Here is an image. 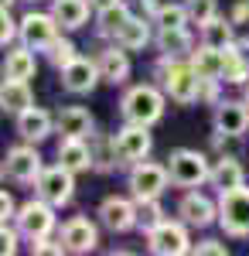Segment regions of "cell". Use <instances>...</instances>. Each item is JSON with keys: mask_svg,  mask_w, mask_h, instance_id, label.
I'll return each instance as SVG.
<instances>
[{"mask_svg": "<svg viewBox=\"0 0 249 256\" xmlns=\"http://www.w3.org/2000/svg\"><path fill=\"white\" fill-rule=\"evenodd\" d=\"M154 76L160 79V89L168 92V99L178 106H192L202 99V76L194 72V65L188 58H164L160 55Z\"/></svg>", "mask_w": 249, "mask_h": 256, "instance_id": "6da1fadb", "label": "cell"}, {"mask_svg": "<svg viewBox=\"0 0 249 256\" xmlns=\"http://www.w3.org/2000/svg\"><path fill=\"white\" fill-rule=\"evenodd\" d=\"M164 110H168V92L160 86H150V82L130 86L123 92V99H120V116H123V123L154 126V123L164 120Z\"/></svg>", "mask_w": 249, "mask_h": 256, "instance_id": "7a4b0ae2", "label": "cell"}, {"mask_svg": "<svg viewBox=\"0 0 249 256\" xmlns=\"http://www.w3.org/2000/svg\"><path fill=\"white\" fill-rule=\"evenodd\" d=\"M168 171H171V184L174 188H202L212 178V160L205 154H198L192 147H178L168 158Z\"/></svg>", "mask_w": 249, "mask_h": 256, "instance_id": "3957f363", "label": "cell"}, {"mask_svg": "<svg viewBox=\"0 0 249 256\" xmlns=\"http://www.w3.org/2000/svg\"><path fill=\"white\" fill-rule=\"evenodd\" d=\"M14 226L20 229V236L28 239V242L52 236V232H55V226H58L55 205H52V202H44L41 195H34L31 202H24V205L18 208V218H14Z\"/></svg>", "mask_w": 249, "mask_h": 256, "instance_id": "277c9868", "label": "cell"}, {"mask_svg": "<svg viewBox=\"0 0 249 256\" xmlns=\"http://www.w3.org/2000/svg\"><path fill=\"white\" fill-rule=\"evenodd\" d=\"M218 226L232 239L249 236V188H232L218 195Z\"/></svg>", "mask_w": 249, "mask_h": 256, "instance_id": "5b68a950", "label": "cell"}, {"mask_svg": "<svg viewBox=\"0 0 249 256\" xmlns=\"http://www.w3.org/2000/svg\"><path fill=\"white\" fill-rule=\"evenodd\" d=\"M126 184H130V195H134L136 202H150V198H160L164 192H168V184H171V171H168V164L136 160L134 168H130Z\"/></svg>", "mask_w": 249, "mask_h": 256, "instance_id": "8992f818", "label": "cell"}, {"mask_svg": "<svg viewBox=\"0 0 249 256\" xmlns=\"http://www.w3.org/2000/svg\"><path fill=\"white\" fill-rule=\"evenodd\" d=\"M4 178L7 181H14V184H34L44 171V160H41L38 147L34 144H18V147H10L7 150V158H4Z\"/></svg>", "mask_w": 249, "mask_h": 256, "instance_id": "52a82bcc", "label": "cell"}, {"mask_svg": "<svg viewBox=\"0 0 249 256\" xmlns=\"http://www.w3.org/2000/svg\"><path fill=\"white\" fill-rule=\"evenodd\" d=\"M58 38H62V24L55 20L52 10L48 14L31 10V14L20 18V44H28L31 52H48Z\"/></svg>", "mask_w": 249, "mask_h": 256, "instance_id": "ba28073f", "label": "cell"}, {"mask_svg": "<svg viewBox=\"0 0 249 256\" xmlns=\"http://www.w3.org/2000/svg\"><path fill=\"white\" fill-rule=\"evenodd\" d=\"M192 239H188V226L178 218V222H171V218H164L157 229H150L147 232V250H150L154 256H181V253H192Z\"/></svg>", "mask_w": 249, "mask_h": 256, "instance_id": "9c48e42d", "label": "cell"}, {"mask_svg": "<svg viewBox=\"0 0 249 256\" xmlns=\"http://www.w3.org/2000/svg\"><path fill=\"white\" fill-rule=\"evenodd\" d=\"M34 195H41L44 202H52L55 208H65L72 198H76V174L68 171V168H44L41 178L34 181Z\"/></svg>", "mask_w": 249, "mask_h": 256, "instance_id": "30bf717a", "label": "cell"}, {"mask_svg": "<svg viewBox=\"0 0 249 256\" xmlns=\"http://www.w3.org/2000/svg\"><path fill=\"white\" fill-rule=\"evenodd\" d=\"M154 147L150 126H140V123H123L116 130V154H120V168H134L136 160H147Z\"/></svg>", "mask_w": 249, "mask_h": 256, "instance_id": "8fae6325", "label": "cell"}, {"mask_svg": "<svg viewBox=\"0 0 249 256\" xmlns=\"http://www.w3.org/2000/svg\"><path fill=\"white\" fill-rule=\"evenodd\" d=\"M99 222H102V229H110V232H130L136 229V218H140V208H136V198H120V195H110L99 202Z\"/></svg>", "mask_w": 249, "mask_h": 256, "instance_id": "7c38bea8", "label": "cell"}, {"mask_svg": "<svg viewBox=\"0 0 249 256\" xmlns=\"http://www.w3.org/2000/svg\"><path fill=\"white\" fill-rule=\"evenodd\" d=\"M178 218L192 229H208L218 222V202H212L208 195H202L198 188H188L184 198L178 202Z\"/></svg>", "mask_w": 249, "mask_h": 256, "instance_id": "4fadbf2b", "label": "cell"}, {"mask_svg": "<svg viewBox=\"0 0 249 256\" xmlns=\"http://www.w3.org/2000/svg\"><path fill=\"white\" fill-rule=\"evenodd\" d=\"M58 76H62V89L72 92V96H89L99 82H102V76H99V62L86 58V55H78L76 62H68Z\"/></svg>", "mask_w": 249, "mask_h": 256, "instance_id": "5bb4252c", "label": "cell"}, {"mask_svg": "<svg viewBox=\"0 0 249 256\" xmlns=\"http://www.w3.org/2000/svg\"><path fill=\"white\" fill-rule=\"evenodd\" d=\"M58 239L65 242L68 253L86 256V253H92V250L99 246V229H96V222H92L89 216H72L65 226H62Z\"/></svg>", "mask_w": 249, "mask_h": 256, "instance_id": "9a60e30c", "label": "cell"}, {"mask_svg": "<svg viewBox=\"0 0 249 256\" xmlns=\"http://www.w3.org/2000/svg\"><path fill=\"white\" fill-rule=\"evenodd\" d=\"M215 130L218 134H232V137H242L249 130V106L242 99H222V102H215Z\"/></svg>", "mask_w": 249, "mask_h": 256, "instance_id": "2e32d148", "label": "cell"}, {"mask_svg": "<svg viewBox=\"0 0 249 256\" xmlns=\"http://www.w3.org/2000/svg\"><path fill=\"white\" fill-rule=\"evenodd\" d=\"M58 164L68 168L72 174L96 171V168H92V147H89V137H62V144H58Z\"/></svg>", "mask_w": 249, "mask_h": 256, "instance_id": "e0dca14e", "label": "cell"}, {"mask_svg": "<svg viewBox=\"0 0 249 256\" xmlns=\"http://www.w3.org/2000/svg\"><path fill=\"white\" fill-rule=\"evenodd\" d=\"M99 62V76L102 82H110V86H123V82L130 79V52L123 48V44H110V48H102L96 55Z\"/></svg>", "mask_w": 249, "mask_h": 256, "instance_id": "ac0fdd59", "label": "cell"}, {"mask_svg": "<svg viewBox=\"0 0 249 256\" xmlns=\"http://www.w3.org/2000/svg\"><path fill=\"white\" fill-rule=\"evenodd\" d=\"M55 134V116L48 113V110H41V106H31V110H24L18 116V137L28 140V144H41V140H48Z\"/></svg>", "mask_w": 249, "mask_h": 256, "instance_id": "d6986e66", "label": "cell"}, {"mask_svg": "<svg viewBox=\"0 0 249 256\" xmlns=\"http://www.w3.org/2000/svg\"><path fill=\"white\" fill-rule=\"evenodd\" d=\"M154 44L164 58H192L194 52V34L188 28H157Z\"/></svg>", "mask_w": 249, "mask_h": 256, "instance_id": "ffe728a7", "label": "cell"}, {"mask_svg": "<svg viewBox=\"0 0 249 256\" xmlns=\"http://www.w3.org/2000/svg\"><path fill=\"white\" fill-rule=\"evenodd\" d=\"M55 130L62 137H89L96 130V120L86 106H62L55 113Z\"/></svg>", "mask_w": 249, "mask_h": 256, "instance_id": "44dd1931", "label": "cell"}, {"mask_svg": "<svg viewBox=\"0 0 249 256\" xmlns=\"http://www.w3.org/2000/svg\"><path fill=\"white\" fill-rule=\"evenodd\" d=\"M154 28H157V24H154L147 14H144V18H140V14H130V20H126V24L120 28V34H116V44H123L126 52H144L154 41V34H157Z\"/></svg>", "mask_w": 249, "mask_h": 256, "instance_id": "7402d4cb", "label": "cell"}, {"mask_svg": "<svg viewBox=\"0 0 249 256\" xmlns=\"http://www.w3.org/2000/svg\"><path fill=\"white\" fill-rule=\"evenodd\" d=\"M208 184L222 195V192H232V188H242L246 184V168L239 164L236 154H226V158H218L212 164V178Z\"/></svg>", "mask_w": 249, "mask_h": 256, "instance_id": "603a6c76", "label": "cell"}, {"mask_svg": "<svg viewBox=\"0 0 249 256\" xmlns=\"http://www.w3.org/2000/svg\"><path fill=\"white\" fill-rule=\"evenodd\" d=\"M31 106H34V92H31L28 79H4V86H0V110L4 113L20 116Z\"/></svg>", "mask_w": 249, "mask_h": 256, "instance_id": "cb8c5ba5", "label": "cell"}, {"mask_svg": "<svg viewBox=\"0 0 249 256\" xmlns=\"http://www.w3.org/2000/svg\"><path fill=\"white\" fill-rule=\"evenodd\" d=\"M89 147H92V168L99 174H110L120 168V154H116V134H89Z\"/></svg>", "mask_w": 249, "mask_h": 256, "instance_id": "d4e9b609", "label": "cell"}, {"mask_svg": "<svg viewBox=\"0 0 249 256\" xmlns=\"http://www.w3.org/2000/svg\"><path fill=\"white\" fill-rule=\"evenodd\" d=\"M89 10L92 4L89 0H52V14L62 24V31H78L89 24Z\"/></svg>", "mask_w": 249, "mask_h": 256, "instance_id": "484cf974", "label": "cell"}, {"mask_svg": "<svg viewBox=\"0 0 249 256\" xmlns=\"http://www.w3.org/2000/svg\"><path fill=\"white\" fill-rule=\"evenodd\" d=\"M232 41H236V20L232 18H222V14H215L208 24H202L198 28V44H208V48H229Z\"/></svg>", "mask_w": 249, "mask_h": 256, "instance_id": "4316f807", "label": "cell"}, {"mask_svg": "<svg viewBox=\"0 0 249 256\" xmlns=\"http://www.w3.org/2000/svg\"><path fill=\"white\" fill-rule=\"evenodd\" d=\"M34 55L38 52H31L28 44L10 48L7 58H4V79H34V72H38V58Z\"/></svg>", "mask_w": 249, "mask_h": 256, "instance_id": "83f0119b", "label": "cell"}, {"mask_svg": "<svg viewBox=\"0 0 249 256\" xmlns=\"http://www.w3.org/2000/svg\"><path fill=\"white\" fill-rule=\"evenodd\" d=\"M130 20V7H126V0H120V4H110V7H102L96 10V34L106 41H116L120 34V28Z\"/></svg>", "mask_w": 249, "mask_h": 256, "instance_id": "f1b7e54d", "label": "cell"}, {"mask_svg": "<svg viewBox=\"0 0 249 256\" xmlns=\"http://www.w3.org/2000/svg\"><path fill=\"white\" fill-rule=\"evenodd\" d=\"M188 62L194 65V72H198L202 79H222V76H226V52H218V48L198 44Z\"/></svg>", "mask_w": 249, "mask_h": 256, "instance_id": "f546056e", "label": "cell"}, {"mask_svg": "<svg viewBox=\"0 0 249 256\" xmlns=\"http://www.w3.org/2000/svg\"><path fill=\"white\" fill-rule=\"evenodd\" d=\"M154 24H157V28H188V24H192L188 4H160L157 14H154Z\"/></svg>", "mask_w": 249, "mask_h": 256, "instance_id": "4dcf8cb0", "label": "cell"}, {"mask_svg": "<svg viewBox=\"0 0 249 256\" xmlns=\"http://www.w3.org/2000/svg\"><path fill=\"white\" fill-rule=\"evenodd\" d=\"M136 208H140V218H136V229L147 236L150 229H157L160 222H164V208H160V198H150V202H136Z\"/></svg>", "mask_w": 249, "mask_h": 256, "instance_id": "1f68e13d", "label": "cell"}, {"mask_svg": "<svg viewBox=\"0 0 249 256\" xmlns=\"http://www.w3.org/2000/svg\"><path fill=\"white\" fill-rule=\"evenodd\" d=\"M44 55H48V62H52L58 72H62V68H65L68 62H76V58H78V48L72 44V38H65V34H62V38H58L55 44H52V48L44 52Z\"/></svg>", "mask_w": 249, "mask_h": 256, "instance_id": "d6a6232c", "label": "cell"}, {"mask_svg": "<svg viewBox=\"0 0 249 256\" xmlns=\"http://www.w3.org/2000/svg\"><path fill=\"white\" fill-rule=\"evenodd\" d=\"M188 4V18H192V24H208L215 14H218V4L215 0H184Z\"/></svg>", "mask_w": 249, "mask_h": 256, "instance_id": "836d02e7", "label": "cell"}, {"mask_svg": "<svg viewBox=\"0 0 249 256\" xmlns=\"http://www.w3.org/2000/svg\"><path fill=\"white\" fill-rule=\"evenodd\" d=\"M20 41V20L10 18V7H4L0 10V44L7 48V44H14Z\"/></svg>", "mask_w": 249, "mask_h": 256, "instance_id": "e575fe53", "label": "cell"}, {"mask_svg": "<svg viewBox=\"0 0 249 256\" xmlns=\"http://www.w3.org/2000/svg\"><path fill=\"white\" fill-rule=\"evenodd\" d=\"M31 253H38V256H62V253H68V250H65V242H62V239H34V242H31Z\"/></svg>", "mask_w": 249, "mask_h": 256, "instance_id": "d590c367", "label": "cell"}, {"mask_svg": "<svg viewBox=\"0 0 249 256\" xmlns=\"http://www.w3.org/2000/svg\"><path fill=\"white\" fill-rule=\"evenodd\" d=\"M18 239H20V229L4 222V232H0V253H4V256H14V253H18Z\"/></svg>", "mask_w": 249, "mask_h": 256, "instance_id": "8d00e7d4", "label": "cell"}, {"mask_svg": "<svg viewBox=\"0 0 249 256\" xmlns=\"http://www.w3.org/2000/svg\"><path fill=\"white\" fill-rule=\"evenodd\" d=\"M192 253H202V256H229V246L222 242V239H202V242H194Z\"/></svg>", "mask_w": 249, "mask_h": 256, "instance_id": "74e56055", "label": "cell"}, {"mask_svg": "<svg viewBox=\"0 0 249 256\" xmlns=\"http://www.w3.org/2000/svg\"><path fill=\"white\" fill-rule=\"evenodd\" d=\"M18 208L20 205L14 202V195L4 188V192H0V218H4V222H14V218H18Z\"/></svg>", "mask_w": 249, "mask_h": 256, "instance_id": "f35d334b", "label": "cell"}, {"mask_svg": "<svg viewBox=\"0 0 249 256\" xmlns=\"http://www.w3.org/2000/svg\"><path fill=\"white\" fill-rule=\"evenodd\" d=\"M229 18L236 20V24H246V20H249V0H239V4H232Z\"/></svg>", "mask_w": 249, "mask_h": 256, "instance_id": "ab89813d", "label": "cell"}, {"mask_svg": "<svg viewBox=\"0 0 249 256\" xmlns=\"http://www.w3.org/2000/svg\"><path fill=\"white\" fill-rule=\"evenodd\" d=\"M236 52H239V55H242V62L249 65V34H246V38H236Z\"/></svg>", "mask_w": 249, "mask_h": 256, "instance_id": "60d3db41", "label": "cell"}, {"mask_svg": "<svg viewBox=\"0 0 249 256\" xmlns=\"http://www.w3.org/2000/svg\"><path fill=\"white\" fill-rule=\"evenodd\" d=\"M140 7H144V14L154 20V14H157V7H160V4H157V0H140Z\"/></svg>", "mask_w": 249, "mask_h": 256, "instance_id": "b9f144b4", "label": "cell"}, {"mask_svg": "<svg viewBox=\"0 0 249 256\" xmlns=\"http://www.w3.org/2000/svg\"><path fill=\"white\" fill-rule=\"evenodd\" d=\"M92 4V10H102V7H110V4H120V0H89Z\"/></svg>", "mask_w": 249, "mask_h": 256, "instance_id": "7bdbcfd3", "label": "cell"}, {"mask_svg": "<svg viewBox=\"0 0 249 256\" xmlns=\"http://www.w3.org/2000/svg\"><path fill=\"white\" fill-rule=\"evenodd\" d=\"M242 89H246V92H242V102L249 106V86H242Z\"/></svg>", "mask_w": 249, "mask_h": 256, "instance_id": "ee69618b", "label": "cell"}, {"mask_svg": "<svg viewBox=\"0 0 249 256\" xmlns=\"http://www.w3.org/2000/svg\"><path fill=\"white\" fill-rule=\"evenodd\" d=\"M0 7H14V0H0Z\"/></svg>", "mask_w": 249, "mask_h": 256, "instance_id": "f6af8a7d", "label": "cell"}, {"mask_svg": "<svg viewBox=\"0 0 249 256\" xmlns=\"http://www.w3.org/2000/svg\"><path fill=\"white\" fill-rule=\"evenodd\" d=\"M28 4H38V0H28Z\"/></svg>", "mask_w": 249, "mask_h": 256, "instance_id": "bcb514c9", "label": "cell"}]
</instances>
